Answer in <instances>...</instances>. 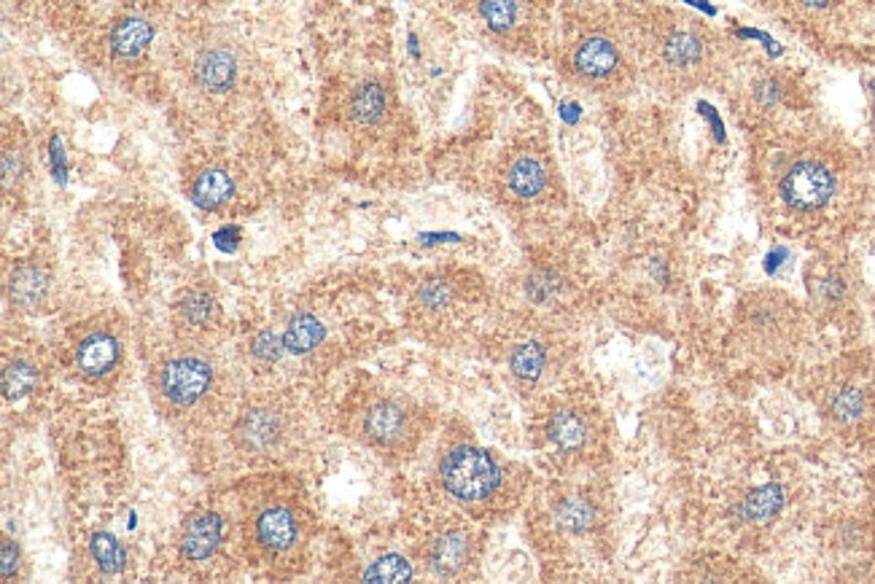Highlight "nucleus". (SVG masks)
Listing matches in <instances>:
<instances>
[{
  "mask_svg": "<svg viewBox=\"0 0 875 584\" xmlns=\"http://www.w3.org/2000/svg\"><path fill=\"white\" fill-rule=\"evenodd\" d=\"M837 176L822 159H800L790 164L779 181L781 202L794 213H816L833 202Z\"/></svg>",
  "mask_w": 875,
  "mask_h": 584,
  "instance_id": "f03ea898",
  "label": "nucleus"
},
{
  "mask_svg": "<svg viewBox=\"0 0 875 584\" xmlns=\"http://www.w3.org/2000/svg\"><path fill=\"white\" fill-rule=\"evenodd\" d=\"M622 54L618 44L607 35H588L584 41H579L574 49V71L584 82H609L614 73L620 71Z\"/></svg>",
  "mask_w": 875,
  "mask_h": 584,
  "instance_id": "39448f33",
  "label": "nucleus"
},
{
  "mask_svg": "<svg viewBox=\"0 0 875 584\" xmlns=\"http://www.w3.org/2000/svg\"><path fill=\"white\" fill-rule=\"evenodd\" d=\"M151 39L154 24L146 22L144 17H125L110 30V46L119 57H138L151 44Z\"/></svg>",
  "mask_w": 875,
  "mask_h": 584,
  "instance_id": "ddd939ff",
  "label": "nucleus"
},
{
  "mask_svg": "<svg viewBox=\"0 0 875 584\" xmlns=\"http://www.w3.org/2000/svg\"><path fill=\"white\" fill-rule=\"evenodd\" d=\"M213 383V369L205 359L197 355H178L165 361L157 372V389L165 402L176 407H192L205 396Z\"/></svg>",
  "mask_w": 875,
  "mask_h": 584,
  "instance_id": "20e7f679",
  "label": "nucleus"
},
{
  "mask_svg": "<svg viewBox=\"0 0 875 584\" xmlns=\"http://www.w3.org/2000/svg\"><path fill=\"white\" fill-rule=\"evenodd\" d=\"M388 110V89L380 82H363L350 97V114L359 125H378Z\"/></svg>",
  "mask_w": 875,
  "mask_h": 584,
  "instance_id": "f3484780",
  "label": "nucleus"
},
{
  "mask_svg": "<svg viewBox=\"0 0 875 584\" xmlns=\"http://www.w3.org/2000/svg\"><path fill=\"white\" fill-rule=\"evenodd\" d=\"M708 63V39L695 22H665L661 30V67L668 78H687Z\"/></svg>",
  "mask_w": 875,
  "mask_h": 584,
  "instance_id": "7ed1b4c3",
  "label": "nucleus"
},
{
  "mask_svg": "<svg viewBox=\"0 0 875 584\" xmlns=\"http://www.w3.org/2000/svg\"><path fill=\"white\" fill-rule=\"evenodd\" d=\"M46 291H49L46 273H43V269H39V267H33V264L20 267L14 275H11V283H9L11 302L24 307V310L41 305L43 297H46Z\"/></svg>",
  "mask_w": 875,
  "mask_h": 584,
  "instance_id": "a211bd4d",
  "label": "nucleus"
},
{
  "mask_svg": "<svg viewBox=\"0 0 875 584\" xmlns=\"http://www.w3.org/2000/svg\"><path fill=\"white\" fill-rule=\"evenodd\" d=\"M507 183H509V192L515 197H520V200H534V197H539L547 187L545 164H541L536 157L515 159L513 168H509Z\"/></svg>",
  "mask_w": 875,
  "mask_h": 584,
  "instance_id": "dca6fc26",
  "label": "nucleus"
},
{
  "mask_svg": "<svg viewBox=\"0 0 875 584\" xmlns=\"http://www.w3.org/2000/svg\"><path fill=\"white\" fill-rule=\"evenodd\" d=\"M833 412L837 421L852 423L856 417L865 412V396H862L860 389H846L837 393V399L833 402Z\"/></svg>",
  "mask_w": 875,
  "mask_h": 584,
  "instance_id": "c756f323",
  "label": "nucleus"
},
{
  "mask_svg": "<svg viewBox=\"0 0 875 584\" xmlns=\"http://www.w3.org/2000/svg\"><path fill=\"white\" fill-rule=\"evenodd\" d=\"M558 522L574 533L588 531L593 525V509L582 498H569V501H563L558 507Z\"/></svg>",
  "mask_w": 875,
  "mask_h": 584,
  "instance_id": "bb28decb",
  "label": "nucleus"
},
{
  "mask_svg": "<svg viewBox=\"0 0 875 584\" xmlns=\"http://www.w3.org/2000/svg\"><path fill=\"white\" fill-rule=\"evenodd\" d=\"M256 539L270 552H286L297 544L299 522L292 509L270 507L256 518Z\"/></svg>",
  "mask_w": 875,
  "mask_h": 584,
  "instance_id": "1a4fd4ad",
  "label": "nucleus"
},
{
  "mask_svg": "<svg viewBox=\"0 0 875 584\" xmlns=\"http://www.w3.org/2000/svg\"><path fill=\"white\" fill-rule=\"evenodd\" d=\"M545 361H547V353L545 348L539 346V342H526V346H520L513 353V372L515 378L526 380V383H531L541 374V369H545Z\"/></svg>",
  "mask_w": 875,
  "mask_h": 584,
  "instance_id": "a878e982",
  "label": "nucleus"
},
{
  "mask_svg": "<svg viewBox=\"0 0 875 584\" xmlns=\"http://www.w3.org/2000/svg\"><path fill=\"white\" fill-rule=\"evenodd\" d=\"M550 439L556 442L560 450H579L588 442V423L574 410L558 412L550 421Z\"/></svg>",
  "mask_w": 875,
  "mask_h": 584,
  "instance_id": "6ab92c4d",
  "label": "nucleus"
},
{
  "mask_svg": "<svg viewBox=\"0 0 875 584\" xmlns=\"http://www.w3.org/2000/svg\"><path fill=\"white\" fill-rule=\"evenodd\" d=\"M560 291V283L556 275L550 273V269H541V273L531 275V280H528V297L534 299V302L545 305L550 302V299H556Z\"/></svg>",
  "mask_w": 875,
  "mask_h": 584,
  "instance_id": "7c9ffc66",
  "label": "nucleus"
},
{
  "mask_svg": "<svg viewBox=\"0 0 875 584\" xmlns=\"http://www.w3.org/2000/svg\"><path fill=\"white\" fill-rule=\"evenodd\" d=\"M324 323L316 316H310V312H299V316H294L288 321L286 331H283V346H286V353L305 355L310 350H316L324 342Z\"/></svg>",
  "mask_w": 875,
  "mask_h": 584,
  "instance_id": "2eb2a0df",
  "label": "nucleus"
},
{
  "mask_svg": "<svg viewBox=\"0 0 875 584\" xmlns=\"http://www.w3.org/2000/svg\"><path fill=\"white\" fill-rule=\"evenodd\" d=\"M17 565H20V552H17V544L11 539L3 541V580H11L17 574Z\"/></svg>",
  "mask_w": 875,
  "mask_h": 584,
  "instance_id": "473e14b6",
  "label": "nucleus"
},
{
  "mask_svg": "<svg viewBox=\"0 0 875 584\" xmlns=\"http://www.w3.org/2000/svg\"><path fill=\"white\" fill-rule=\"evenodd\" d=\"M479 17L493 33H509L520 17L517 0H479Z\"/></svg>",
  "mask_w": 875,
  "mask_h": 584,
  "instance_id": "5701e85b",
  "label": "nucleus"
},
{
  "mask_svg": "<svg viewBox=\"0 0 875 584\" xmlns=\"http://www.w3.org/2000/svg\"><path fill=\"white\" fill-rule=\"evenodd\" d=\"M283 350H286V346H283V337L273 335L270 329L259 331L254 340H251V353H254V359L264 361V364H273V361H278Z\"/></svg>",
  "mask_w": 875,
  "mask_h": 584,
  "instance_id": "c85d7f7f",
  "label": "nucleus"
},
{
  "mask_svg": "<svg viewBox=\"0 0 875 584\" xmlns=\"http://www.w3.org/2000/svg\"><path fill=\"white\" fill-rule=\"evenodd\" d=\"M194 73L202 89L221 95V92H230L232 84H235L238 60L230 49H211V52L200 54Z\"/></svg>",
  "mask_w": 875,
  "mask_h": 584,
  "instance_id": "9d476101",
  "label": "nucleus"
},
{
  "mask_svg": "<svg viewBox=\"0 0 875 584\" xmlns=\"http://www.w3.org/2000/svg\"><path fill=\"white\" fill-rule=\"evenodd\" d=\"M412 576V565L404 561L402 555H383L378 558L367 571H363V580L367 582H380V584H393V582H407Z\"/></svg>",
  "mask_w": 875,
  "mask_h": 584,
  "instance_id": "393cba45",
  "label": "nucleus"
},
{
  "mask_svg": "<svg viewBox=\"0 0 875 584\" xmlns=\"http://www.w3.org/2000/svg\"><path fill=\"white\" fill-rule=\"evenodd\" d=\"M450 299H453V286L442 278H431L418 288V302L429 310H440V307L450 305Z\"/></svg>",
  "mask_w": 875,
  "mask_h": 584,
  "instance_id": "cd10ccee",
  "label": "nucleus"
},
{
  "mask_svg": "<svg viewBox=\"0 0 875 584\" xmlns=\"http://www.w3.org/2000/svg\"><path fill=\"white\" fill-rule=\"evenodd\" d=\"M440 477L453 498L466 503L485 501L502 485V469L496 460L477 447H455L440 464Z\"/></svg>",
  "mask_w": 875,
  "mask_h": 584,
  "instance_id": "f257e3e1",
  "label": "nucleus"
},
{
  "mask_svg": "<svg viewBox=\"0 0 875 584\" xmlns=\"http://www.w3.org/2000/svg\"><path fill=\"white\" fill-rule=\"evenodd\" d=\"M122 346L108 331H95L84 337L76 348V364L86 378H106V374L119 364Z\"/></svg>",
  "mask_w": 875,
  "mask_h": 584,
  "instance_id": "6e6552de",
  "label": "nucleus"
},
{
  "mask_svg": "<svg viewBox=\"0 0 875 584\" xmlns=\"http://www.w3.org/2000/svg\"><path fill=\"white\" fill-rule=\"evenodd\" d=\"M221 533H224V520L215 512L192 514L183 525L181 533V558L189 563H202L219 550Z\"/></svg>",
  "mask_w": 875,
  "mask_h": 584,
  "instance_id": "0eeeda50",
  "label": "nucleus"
},
{
  "mask_svg": "<svg viewBox=\"0 0 875 584\" xmlns=\"http://www.w3.org/2000/svg\"><path fill=\"white\" fill-rule=\"evenodd\" d=\"M89 552H92V558H95V563L101 565L106 574H119V571L127 565L125 546L119 544V539H116L114 533H106V531L95 533V537H92V541H89Z\"/></svg>",
  "mask_w": 875,
  "mask_h": 584,
  "instance_id": "412c9836",
  "label": "nucleus"
},
{
  "mask_svg": "<svg viewBox=\"0 0 875 584\" xmlns=\"http://www.w3.org/2000/svg\"><path fill=\"white\" fill-rule=\"evenodd\" d=\"M792 3H798L800 9H805V11H822V9H827L833 0H792Z\"/></svg>",
  "mask_w": 875,
  "mask_h": 584,
  "instance_id": "f704fd0d",
  "label": "nucleus"
},
{
  "mask_svg": "<svg viewBox=\"0 0 875 584\" xmlns=\"http://www.w3.org/2000/svg\"><path fill=\"white\" fill-rule=\"evenodd\" d=\"M52 170L54 178H60V183H65V153L60 146V138H52Z\"/></svg>",
  "mask_w": 875,
  "mask_h": 584,
  "instance_id": "72a5a7b5",
  "label": "nucleus"
},
{
  "mask_svg": "<svg viewBox=\"0 0 875 584\" xmlns=\"http://www.w3.org/2000/svg\"><path fill=\"white\" fill-rule=\"evenodd\" d=\"M35 385H39V369H35V364H30V361H11L3 369V396L11 399V402L28 396Z\"/></svg>",
  "mask_w": 875,
  "mask_h": 584,
  "instance_id": "4be33fe9",
  "label": "nucleus"
},
{
  "mask_svg": "<svg viewBox=\"0 0 875 584\" xmlns=\"http://www.w3.org/2000/svg\"><path fill=\"white\" fill-rule=\"evenodd\" d=\"M757 3H781V0H757Z\"/></svg>",
  "mask_w": 875,
  "mask_h": 584,
  "instance_id": "c9c22d12",
  "label": "nucleus"
},
{
  "mask_svg": "<svg viewBox=\"0 0 875 584\" xmlns=\"http://www.w3.org/2000/svg\"><path fill=\"white\" fill-rule=\"evenodd\" d=\"M407 432V415L399 404L378 402L363 415V434L375 445H393Z\"/></svg>",
  "mask_w": 875,
  "mask_h": 584,
  "instance_id": "9b49d317",
  "label": "nucleus"
},
{
  "mask_svg": "<svg viewBox=\"0 0 875 584\" xmlns=\"http://www.w3.org/2000/svg\"><path fill=\"white\" fill-rule=\"evenodd\" d=\"M232 194H235V181H232V176L221 168H211L202 176H197L192 187L194 205L202 208V211H215V208H221L224 202H230Z\"/></svg>",
  "mask_w": 875,
  "mask_h": 584,
  "instance_id": "4468645a",
  "label": "nucleus"
},
{
  "mask_svg": "<svg viewBox=\"0 0 875 584\" xmlns=\"http://www.w3.org/2000/svg\"><path fill=\"white\" fill-rule=\"evenodd\" d=\"M20 173H22V157H20V153H14V151H6L3 153V181H6V187L11 189V181H17V178H20Z\"/></svg>",
  "mask_w": 875,
  "mask_h": 584,
  "instance_id": "2f4dec72",
  "label": "nucleus"
},
{
  "mask_svg": "<svg viewBox=\"0 0 875 584\" xmlns=\"http://www.w3.org/2000/svg\"><path fill=\"white\" fill-rule=\"evenodd\" d=\"M429 561L431 569L436 571L440 576H450L455 571H461L470 561V537L458 531L442 533L440 539H434L429 550Z\"/></svg>",
  "mask_w": 875,
  "mask_h": 584,
  "instance_id": "f8f14e48",
  "label": "nucleus"
},
{
  "mask_svg": "<svg viewBox=\"0 0 875 584\" xmlns=\"http://www.w3.org/2000/svg\"><path fill=\"white\" fill-rule=\"evenodd\" d=\"M283 436V421L275 410L254 407L243 412V417L235 426V442L240 450L245 453H264L273 445H278Z\"/></svg>",
  "mask_w": 875,
  "mask_h": 584,
  "instance_id": "423d86ee",
  "label": "nucleus"
},
{
  "mask_svg": "<svg viewBox=\"0 0 875 584\" xmlns=\"http://www.w3.org/2000/svg\"><path fill=\"white\" fill-rule=\"evenodd\" d=\"M181 318L183 323H189L192 329H205V326L213 323L215 318V299L208 291H194L187 294V299L181 302Z\"/></svg>",
  "mask_w": 875,
  "mask_h": 584,
  "instance_id": "b1692460",
  "label": "nucleus"
},
{
  "mask_svg": "<svg viewBox=\"0 0 875 584\" xmlns=\"http://www.w3.org/2000/svg\"><path fill=\"white\" fill-rule=\"evenodd\" d=\"M784 507V493L779 485H766V488L755 490L747 501H744V520L749 522H768L779 514V509Z\"/></svg>",
  "mask_w": 875,
  "mask_h": 584,
  "instance_id": "aec40b11",
  "label": "nucleus"
}]
</instances>
